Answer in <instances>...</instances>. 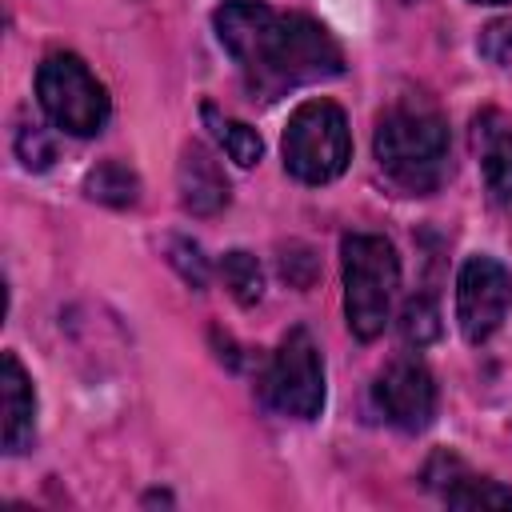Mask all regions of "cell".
Wrapping results in <instances>:
<instances>
[{
  "instance_id": "11",
  "label": "cell",
  "mask_w": 512,
  "mask_h": 512,
  "mask_svg": "<svg viewBox=\"0 0 512 512\" xmlns=\"http://www.w3.org/2000/svg\"><path fill=\"white\" fill-rule=\"evenodd\" d=\"M0 436H4V452H24L32 448L36 436V392L28 372L20 368V360L12 352L0 356Z\"/></svg>"
},
{
  "instance_id": "6",
  "label": "cell",
  "mask_w": 512,
  "mask_h": 512,
  "mask_svg": "<svg viewBox=\"0 0 512 512\" xmlns=\"http://www.w3.org/2000/svg\"><path fill=\"white\" fill-rule=\"evenodd\" d=\"M260 388H264L268 408H276L280 416H292V420L320 416V408H324V360H320V348H316L308 328H292L280 340Z\"/></svg>"
},
{
  "instance_id": "16",
  "label": "cell",
  "mask_w": 512,
  "mask_h": 512,
  "mask_svg": "<svg viewBox=\"0 0 512 512\" xmlns=\"http://www.w3.org/2000/svg\"><path fill=\"white\" fill-rule=\"evenodd\" d=\"M400 336L408 344H416V348H424V344H432L440 336V312H436L432 296H412L404 304V312H400Z\"/></svg>"
},
{
  "instance_id": "21",
  "label": "cell",
  "mask_w": 512,
  "mask_h": 512,
  "mask_svg": "<svg viewBox=\"0 0 512 512\" xmlns=\"http://www.w3.org/2000/svg\"><path fill=\"white\" fill-rule=\"evenodd\" d=\"M476 4H508V0H476Z\"/></svg>"
},
{
  "instance_id": "2",
  "label": "cell",
  "mask_w": 512,
  "mask_h": 512,
  "mask_svg": "<svg viewBox=\"0 0 512 512\" xmlns=\"http://www.w3.org/2000/svg\"><path fill=\"white\" fill-rule=\"evenodd\" d=\"M376 164L408 196H428L448 176V124L420 100L404 96L376 124Z\"/></svg>"
},
{
  "instance_id": "9",
  "label": "cell",
  "mask_w": 512,
  "mask_h": 512,
  "mask_svg": "<svg viewBox=\"0 0 512 512\" xmlns=\"http://www.w3.org/2000/svg\"><path fill=\"white\" fill-rule=\"evenodd\" d=\"M472 152L484 172V188L492 204H512V116L500 108H480L472 116Z\"/></svg>"
},
{
  "instance_id": "7",
  "label": "cell",
  "mask_w": 512,
  "mask_h": 512,
  "mask_svg": "<svg viewBox=\"0 0 512 512\" xmlns=\"http://www.w3.org/2000/svg\"><path fill=\"white\" fill-rule=\"evenodd\" d=\"M508 296H512V280L508 268L492 256H468L460 276H456V320L468 344H484L504 312H508Z\"/></svg>"
},
{
  "instance_id": "20",
  "label": "cell",
  "mask_w": 512,
  "mask_h": 512,
  "mask_svg": "<svg viewBox=\"0 0 512 512\" xmlns=\"http://www.w3.org/2000/svg\"><path fill=\"white\" fill-rule=\"evenodd\" d=\"M316 256L308 252V248H300V244H292V248H284V256H280V272H284V280H292L296 288H308L312 280H316Z\"/></svg>"
},
{
  "instance_id": "12",
  "label": "cell",
  "mask_w": 512,
  "mask_h": 512,
  "mask_svg": "<svg viewBox=\"0 0 512 512\" xmlns=\"http://www.w3.org/2000/svg\"><path fill=\"white\" fill-rule=\"evenodd\" d=\"M424 480H448L444 500L452 508H512V488L488 480V476H468L456 456H436L428 464Z\"/></svg>"
},
{
  "instance_id": "5",
  "label": "cell",
  "mask_w": 512,
  "mask_h": 512,
  "mask_svg": "<svg viewBox=\"0 0 512 512\" xmlns=\"http://www.w3.org/2000/svg\"><path fill=\"white\" fill-rule=\"evenodd\" d=\"M36 96L44 116L68 136H96L108 124V92L72 52H52L36 68Z\"/></svg>"
},
{
  "instance_id": "14",
  "label": "cell",
  "mask_w": 512,
  "mask_h": 512,
  "mask_svg": "<svg viewBox=\"0 0 512 512\" xmlns=\"http://www.w3.org/2000/svg\"><path fill=\"white\" fill-rule=\"evenodd\" d=\"M84 192L92 200L108 204V208H132L140 200V176L128 164H120V160H104V164H96L88 172Z\"/></svg>"
},
{
  "instance_id": "18",
  "label": "cell",
  "mask_w": 512,
  "mask_h": 512,
  "mask_svg": "<svg viewBox=\"0 0 512 512\" xmlns=\"http://www.w3.org/2000/svg\"><path fill=\"white\" fill-rule=\"evenodd\" d=\"M480 56L496 68H508L512 72V16H500L492 24L480 28V40H476Z\"/></svg>"
},
{
  "instance_id": "17",
  "label": "cell",
  "mask_w": 512,
  "mask_h": 512,
  "mask_svg": "<svg viewBox=\"0 0 512 512\" xmlns=\"http://www.w3.org/2000/svg\"><path fill=\"white\" fill-rule=\"evenodd\" d=\"M168 260H172V268L184 276V284H192L196 292H204V284H208V260H204V252H200L196 240L172 236V240H168Z\"/></svg>"
},
{
  "instance_id": "1",
  "label": "cell",
  "mask_w": 512,
  "mask_h": 512,
  "mask_svg": "<svg viewBox=\"0 0 512 512\" xmlns=\"http://www.w3.org/2000/svg\"><path fill=\"white\" fill-rule=\"evenodd\" d=\"M220 44L240 64L244 84L260 100H276L300 84L344 72V52L324 24L300 12H276L264 0H228L212 16Z\"/></svg>"
},
{
  "instance_id": "19",
  "label": "cell",
  "mask_w": 512,
  "mask_h": 512,
  "mask_svg": "<svg viewBox=\"0 0 512 512\" xmlns=\"http://www.w3.org/2000/svg\"><path fill=\"white\" fill-rule=\"evenodd\" d=\"M16 156L24 160V168H48L52 160H56V144H52V136L44 132V128H36V124H24L20 132H16Z\"/></svg>"
},
{
  "instance_id": "10",
  "label": "cell",
  "mask_w": 512,
  "mask_h": 512,
  "mask_svg": "<svg viewBox=\"0 0 512 512\" xmlns=\"http://www.w3.org/2000/svg\"><path fill=\"white\" fill-rule=\"evenodd\" d=\"M176 188H180L184 212H192V216H216L232 196L224 168L216 164V156L204 144H184L180 164H176Z\"/></svg>"
},
{
  "instance_id": "8",
  "label": "cell",
  "mask_w": 512,
  "mask_h": 512,
  "mask_svg": "<svg viewBox=\"0 0 512 512\" xmlns=\"http://www.w3.org/2000/svg\"><path fill=\"white\" fill-rule=\"evenodd\" d=\"M376 404L396 428L420 432L436 416V380L416 356H396L376 376Z\"/></svg>"
},
{
  "instance_id": "3",
  "label": "cell",
  "mask_w": 512,
  "mask_h": 512,
  "mask_svg": "<svg viewBox=\"0 0 512 512\" xmlns=\"http://www.w3.org/2000/svg\"><path fill=\"white\" fill-rule=\"evenodd\" d=\"M344 256V312L356 340H376L392 316V296L400 288L396 248L376 232H348Z\"/></svg>"
},
{
  "instance_id": "13",
  "label": "cell",
  "mask_w": 512,
  "mask_h": 512,
  "mask_svg": "<svg viewBox=\"0 0 512 512\" xmlns=\"http://www.w3.org/2000/svg\"><path fill=\"white\" fill-rule=\"evenodd\" d=\"M200 116H204V124L212 128V136L220 140V148H224L240 168H252V164L264 156V140H260V132L248 128L244 120H232V116H224V112L212 108V104H204Z\"/></svg>"
},
{
  "instance_id": "4",
  "label": "cell",
  "mask_w": 512,
  "mask_h": 512,
  "mask_svg": "<svg viewBox=\"0 0 512 512\" xmlns=\"http://www.w3.org/2000/svg\"><path fill=\"white\" fill-rule=\"evenodd\" d=\"M352 160L348 116L332 100H304L284 128V168L300 184H328Z\"/></svg>"
},
{
  "instance_id": "15",
  "label": "cell",
  "mask_w": 512,
  "mask_h": 512,
  "mask_svg": "<svg viewBox=\"0 0 512 512\" xmlns=\"http://www.w3.org/2000/svg\"><path fill=\"white\" fill-rule=\"evenodd\" d=\"M220 276H224V288L232 292L236 304H244V308L260 304V296H264V272H260V264H256L252 252H244V248L228 252L220 260Z\"/></svg>"
}]
</instances>
